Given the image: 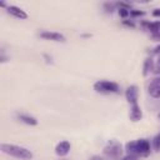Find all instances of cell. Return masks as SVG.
<instances>
[{
  "label": "cell",
  "instance_id": "obj_15",
  "mask_svg": "<svg viewBox=\"0 0 160 160\" xmlns=\"http://www.w3.org/2000/svg\"><path fill=\"white\" fill-rule=\"evenodd\" d=\"M145 11L144 10H136V9H131L130 10V16L131 18H139V16H144Z\"/></svg>",
  "mask_w": 160,
  "mask_h": 160
},
{
  "label": "cell",
  "instance_id": "obj_23",
  "mask_svg": "<svg viewBox=\"0 0 160 160\" xmlns=\"http://www.w3.org/2000/svg\"><path fill=\"white\" fill-rule=\"evenodd\" d=\"M0 61L1 62H5V61H8V56L4 54V51H1V56H0Z\"/></svg>",
  "mask_w": 160,
  "mask_h": 160
},
{
  "label": "cell",
  "instance_id": "obj_18",
  "mask_svg": "<svg viewBox=\"0 0 160 160\" xmlns=\"http://www.w3.org/2000/svg\"><path fill=\"white\" fill-rule=\"evenodd\" d=\"M122 25H125L128 28H135V22L131 20H122Z\"/></svg>",
  "mask_w": 160,
  "mask_h": 160
},
{
  "label": "cell",
  "instance_id": "obj_4",
  "mask_svg": "<svg viewBox=\"0 0 160 160\" xmlns=\"http://www.w3.org/2000/svg\"><path fill=\"white\" fill-rule=\"evenodd\" d=\"M121 152H122V146L116 140H110L104 148V154L111 159H119L121 156Z\"/></svg>",
  "mask_w": 160,
  "mask_h": 160
},
{
  "label": "cell",
  "instance_id": "obj_10",
  "mask_svg": "<svg viewBox=\"0 0 160 160\" xmlns=\"http://www.w3.org/2000/svg\"><path fill=\"white\" fill-rule=\"evenodd\" d=\"M129 118H130V120L134 121V122H138V121L141 120V118H142V110H141V108L139 106V104H135V105H131V106H130Z\"/></svg>",
  "mask_w": 160,
  "mask_h": 160
},
{
  "label": "cell",
  "instance_id": "obj_14",
  "mask_svg": "<svg viewBox=\"0 0 160 160\" xmlns=\"http://www.w3.org/2000/svg\"><path fill=\"white\" fill-rule=\"evenodd\" d=\"M152 149L155 151H160V132L152 139Z\"/></svg>",
  "mask_w": 160,
  "mask_h": 160
},
{
  "label": "cell",
  "instance_id": "obj_21",
  "mask_svg": "<svg viewBox=\"0 0 160 160\" xmlns=\"http://www.w3.org/2000/svg\"><path fill=\"white\" fill-rule=\"evenodd\" d=\"M154 72H155V74H160V58H159V60H158V61H156V64H155Z\"/></svg>",
  "mask_w": 160,
  "mask_h": 160
},
{
  "label": "cell",
  "instance_id": "obj_25",
  "mask_svg": "<svg viewBox=\"0 0 160 160\" xmlns=\"http://www.w3.org/2000/svg\"><path fill=\"white\" fill-rule=\"evenodd\" d=\"M89 160H104V159H102L101 156H99V155H92Z\"/></svg>",
  "mask_w": 160,
  "mask_h": 160
},
{
  "label": "cell",
  "instance_id": "obj_11",
  "mask_svg": "<svg viewBox=\"0 0 160 160\" xmlns=\"http://www.w3.org/2000/svg\"><path fill=\"white\" fill-rule=\"evenodd\" d=\"M16 118H18V120H20L21 122H24V124H26V125H30V126H35V125H38V120H36V118H34V116H31V115H29V114L20 112V114L16 115Z\"/></svg>",
  "mask_w": 160,
  "mask_h": 160
},
{
  "label": "cell",
  "instance_id": "obj_12",
  "mask_svg": "<svg viewBox=\"0 0 160 160\" xmlns=\"http://www.w3.org/2000/svg\"><path fill=\"white\" fill-rule=\"evenodd\" d=\"M141 25L145 28V30H149L151 34L160 31V20H156V21H142Z\"/></svg>",
  "mask_w": 160,
  "mask_h": 160
},
{
  "label": "cell",
  "instance_id": "obj_22",
  "mask_svg": "<svg viewBox=\"0 0 160 160\" xmlns=\"http://www.w3.org/2000/svg\"><path fill=\"white\" fill-rule=\"evenodd\" d=\"M151 14H152V16H155V18H160V9H154V11H152Z\"/></svg>",
  "mask_w": 160,
  "mask_h": 160
},
{
  "label": "cell",
  "instance_id": "obj_7",
  "mask_svg": "<svg viewBox=\"0 0 160 160\" xmlns=\"http://www.w3.org/2000/svg\"><path fill=\"white\" fill-rule=\"evenodd\" d=\"M148 92L154 99H160V76L155 78L150 81L148 86Z\"/></svg>",
  "mask_w": 160,
  "mask_h": 160
},
{
  "label": "cell",
  "instance_id": "obj_28",
  "mask_svg": "<svg viewBox=\"0 0 160 160\" xmlns=\"http://www.w3.org/2000/svg\"><path fill=\"white\" fill-rule=\"evenodd\" d=\"M62 160H65V159H62Z\"/></svg>",
  "mask_w": 160,
  "mask_h": 160
},
{
  "label": "cell",
  "instance_id": "obj_2",
  "mask_svg": "<svg viewBox=\"0 0 160 160\" xmlns=\"http://www.w3.org/2000/svg\"><path fill=\"white\" fill-rule=\"evenodd\" d=\"M0 149L4 154L10 155L15 159H20V160H31L34 158V154L20 145H15V144H8V142H2L0 145Z\"/></svg>",
  "mask_w": 160,
  "mask_h": 160
},
{
  "label": "cell",
  "instance_id": "obj_20",
  "mask_svg": "<svg viewBox=\"0 0 160 160\" xmlns=\"http://www.w3.org/2000/svg\"><path fill=\"white\" fill-rule=\"evenodd\" d=\"M139 158L138 156H135V155H129V154H126V156H124L121 160H138Z\"/></svg>",
  "mask_w": 160,
  "mask_h": 160
},
{
  "label": "cell",
  "instance_id": "obj_1",
  "mask_svg": "<svg viewBox=\"0 0 160 160\" xmlns=\"http://www.w3.org/2000/svg\"><path fill=\"white\" fill-rule=\"evenodd\" d=\"M125 150L129 155H135L138 158H146L150 155L151 145L148 139H139L126 142Z\"/></svg>",
  "mask_w": 160,
  "mask_h": 160
},
{
  "label": "cell",
  "instance_id": "obj_3",
  "mask_svg": "<svg viewBox=\"0 0 160 160\" xmlns=\"http://www.w3.org/2000/svg\"><path fill=\"white\" fill-rule=\"evenodd\" d=\"M94 90L99 94H118L120 91V86L115 81L110 80H98L94 84Z\"/></svg>",
  "mask_w": 160,
  "mask_h": 160
},
{
  "label": "cell",
  "instance_id": "obj_19",
  "mask_svg": "<svg viewBox=\"0 0 160 160\" xmlns=\"http://www.w3.org/2000/svg\"><path fill=\"white\" fill-rule=\"evenodd\" d=\"M151 38H152L154 41H160V31L152 32V34H151Z\"/></svg>",
  "mask_w": 160,
  "mask_h": 160
},
{
  "label": "cell",
  "instance_id": "obj_16",
  "mask_svg": "<svg viewBox=\"0 0 160 160\" xmlns=\"http://www.w3.org/2000/svg\"><path fill=\"white\" fill-rule=\"evenodd\" d=\"M118 12L122 19H126L128 16H130V10L128 9H118Z\"/></svg>",
  "mask_w": 160,
  "mask_h": 160
},
{
  "label": "cell",
  "instance_id": "obj_27",
  "mask_svg": "<svg viewBox=\"0 0 160 160\" xmlns=\"http://www.w3.org/2000/svg\"><path fill=\"white\" fill-rule=\"evenodd\" d=\"M159 118H160V115H159Z\"/></svg>",
  "mask_w": 160,
  "mask_h": 160
},
{
  "label": "cell",
  "instance_id": "obj_13",
  "mask_svg": "<svg viewBox=\"0 0 160 160\" xmlns=\"http://www.w3.org/2000/svg\"><path fill=\"white\" fill-rule=\"evenodd\" d=\"M154 68H155V65H154V60H152V58H151V56L146 58V59L144 60V65H142V75H144V76L149 75V72L152 71Z\"/></svg>",
  "mask_w": 160,
  "mask_h": 160
},
{
  "label": "cell",
  "instance_id": "obj_9",
  "mask_svg": "<svg viewBox=\"0 0 160 160\" xmlns=\"http://www.w3.org/2000/svg\"><path fill=\"white\" fill-rule=\"evenodd\" d=\"M6 11H8L11 16H14V18H16V19H20V20L28 19V14L25 12V10H22V9L19 8V6L9 5V6L6 8Z\"/></svg>",
  "mask_w": 160,
  "mask_h": 160
},
{
  "label": "cell",
  "instance_id": "obj_26",
  "mask_svg": "<svg viewBox=\"0 0 160 160\" xmlns=\"http://www.w3.org/2000/svg\"><path fill=\"white\" fill-rule=\"evenodd\" d=\"M42 56H44V58L46 59V62H48V64H52V60H51V58H49V55H46V54H44Z\"/></svg>",
  "mask_w": 160,
  "mask_h": 160
},
{
  "label": "cell",
  "instance_id": "obj_24",
  "mask_svg": "<svg viewBox=\"0 0 160 160\" xmlns=\"http://www.w3.org/2000/svg\"><path fill=\"white\" fill-rule=\"evenodd\" d=\"M151 52H152V54H160V44H159L158 46H155Z\"/></svg>",
  "mask_w": 160,
  "mask_h": 160
},
{
  "label": "cell",
  "instance_id": "obj_6",
  "mask_svg": "<svg viewBox=\"0 0 160 160\" xmlns=\"http://www.w3.org/2000/svg\"><path fill=\"white\" fill-rule=\"evenodd\" d=\"M125 98L128 100V102L131 105L138 104V99H139V89L136 85H130L126 88L125 90Z\"/></svg>",
  "mask_w": 160,
  "mask_h": 160
},
{
  "label": "cell",
  "instance_id": "obj_5",
  "mask_svg": "<svg viewBox=\"0 0 160 160\" xmlns=\"http://www.w3.org/2000/svg\"><path fill=\"white\" fill-rule=\"evenodd\" d=\"M39 38L44 39V40H50V41H55V42H65L66 38L56 31H50V30H40L38 32Z\"/></svg>",
  "mask_w": 160,
  "mask_h": 160
},
{
  "label": "cell",
  "instance_id": "obj_8",
  "mask_svg": "<svg viewBox=\"0 0 160 160\" xmlns=\"http://www.w3.org/2000/svg\"><path fill=\"white\" fill-rule=\"evenodd\" d=\"M70 149H71L70 142L68 140H62V141H60V142L56 144V146H55V154L58 156L62 158V156H66L70 152Z\"/></svg>",
  "mask_w": 160,
  "mask_h": 160
},
{
  "label": "cell",
  "instance_id": "obj_17",
  "mask_svg": "<svg viewBox=\"0 0 160 160\" xmlns=\"http://www.w3.org/2000/svg\"><path fill=\"white\" fill-rule=\"evenodd\" d=\"M115 6H116L115 4H110V2H106V4H104V8L106 9V11H108V12H112Z\"/></svg>",
  "mask_w": 160,
  "mask_h": 160
}]
</instances>
